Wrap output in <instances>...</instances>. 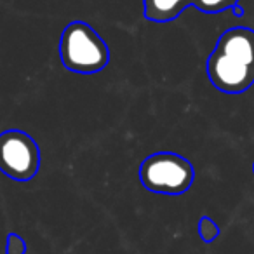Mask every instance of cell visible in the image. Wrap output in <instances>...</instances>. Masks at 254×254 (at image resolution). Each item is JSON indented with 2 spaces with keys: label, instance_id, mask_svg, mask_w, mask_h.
Segmentation results:
<instances>
[{
  "label": "cell",
  "instance_id": "9",
  "mask_svg": "<svg viewBox=\"0 0 254 254\" xmlns=\"http://www.w3.org/2000/svg\"><path fill=\"white\" fill-rule=\"evenodd\" d=\"M26 253V242L18 233H9L7 235V247L5 254H25Z\"/></svg>",
  "mask_w": 254,
  "mask_h": 254
},
{
  "label": "cell",
  "instance_id": "6",
  "mask_svg": "<svg viewBox=\"0 0 254 254\" xmlns=\"http://www.w3.org/2000/svg\"><path fill=\"white\" fill-rule=\"evenodd\" d=\"M193 0H143L145 18L153 23H167L176 19Z\"/></svg>",
  "mask_w": 254,
  "mask_h": 254
},
{
  "label": "cell",
  "instance_id": "7",
  "mask_svg": "<svg viewBox=\"0 0 254 254\" xmlns=\"http://www.w3.org/2000/svg\"><path fill=\"white\" fill-rule=\"evenodd\" d=\"M239 0H193V5L205 14H218L226 9H233Z\"/></svg>",
  "mask_w": 254,
  "mask_h": 254
},
{
  "label": "cell",
  "instance_id": "10",
  "mask_svg": "<svg viewBox=\"0 0 254 254\" xmlns=\"http://www.w3.org/2000/svg\"><path fill=\"white\" fill-rule=\"evenodd\" d=\"M253 174H254V164H253Z\"/></svg>",
  "mask_w": 254,
  "mask_h": 254
},
{
  "label": "cell",
  "instance_id": "8",
  "mask_svg": "<svg viewBox=\"0 0 254 254\" xmlns=\"http://www.w3.org/2000/svg\"><path fill=\"white\" fill-rule=\"evenodd\" d=\"M198 235H200V239L204 240V242L211 244L212 240H216L219 235L218 223H216L214 219L207 218V216L200 218V221H198Z\"/></svg>",
  "mask_w": 254,
  "mask_h": 254
},
{
  "label": "cell",
  "instance_id": "3",
  "mask_svg": "<svg viewBox=\"0 0 254 254\" xmlns=\"http://www.w3.org/2000/svg\"><path fill=\"white\" fill-rule=\"evenodd\" d=\"M40 167V150L35 139L19 129L0 134V171L16 181H30Z\"/></svg>",
  "mask_w": 254,
  "mask_h": 254
},
{
  "label": "cell",
  "instance_id": "5",
  "mask_svg": "<svg viewBox=\"0 0 254 254\" xmlns=\"http://www.w3.org/2000/svg\"><path fill=\"white\" fill-rule=\"evenodd\" d=\"M216 51L254 68V30L249 28H230L219 37Z\"/></svg>",
  "mask_w": 254,
  "mask_h": 254
},
{
  "label": "cell",
  "instance_id": "4",
  "mask_svg": "<svg viewBox=\"0 0 254 254\" xmlns=\"http://www.w3.org/2000/svg\"><path fill=\"white\" fill-rule=\"evenodd\" d=\"M207 77L218 91L242 94L254 84V68L214 49L207 60Z\"/></svg>",
  "mask_w": 254,
  "mask_h": 254
},
{
  "label": "cell",
  "instance_id": "1",
  "mask_svg": "<svg viewBox=\"0 0 254 254\" xmlns=\"http://www.w3.org/2000/svg\"><path fill=\"white\" fill-rule=\"evenodd\" d=\"M60 58L66 70L91 75L105 70L110 61V51L92 26L84 21H73L61 33Z\"/></svg>",
  "mask_w": 254,
  "mask_h": 254
},
{
  "label": "cell",
  "instance_id": "2",
  "mask_svg": "<svg viewBox=\"0 0 254 254\" xmlns=\"http://www.w3.org/2000/svg\"><path fill=\"white\" fill-rule=\"evenodd\" d=\"M195 169L183 155L157 152L148 155L139 166V181L148 191L160 195H181L190 190Z\"/></svg>",
  "mask_w": 254,
  "mask_h": 254
}]
</instances>
